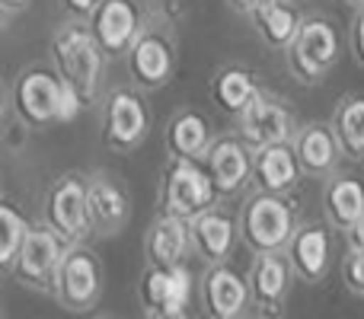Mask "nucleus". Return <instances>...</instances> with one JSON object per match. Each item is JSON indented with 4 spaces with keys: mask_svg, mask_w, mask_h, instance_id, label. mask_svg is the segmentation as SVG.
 I'll use <instances>...</instances> for the list:
<instances>
[{
    "mask_svg": "<svg viewBox=\"0 0 364 319\" xmlns=\"http://www.w3.org/2000/svg\"><path fill=\"white\" fill-rule=\"evenodd\" d=\"M90 32L106 58L128 55L132 45L144 36V10L138 0H106L90 16Z\"/></svg>",
    "mask_w": 364,
    "mask_h": 319,
    "instance_id": "11",
    "label": "nucleus"
},
{
    "mask_svg": "<svg viewBox=\"0 0 364 319\" xmlns=\"http://www.w3.org/2000/svg\"><path fill=\"white\" fill-rule=\"evenodd\" d=\"M329 252H333V233L323 224L297 227L294 239L288 246V262L294 275L307 284H320L329 271Z\"/></svg>",
    "mask_w": 364,
    "mask_h": 319,
    "instance_id": "17",
    "label": "nucleus"
},
{
    "mask_svg": "<svg viewBox=\"0 0 364 319\" xmlns=\"http://www.w3.org/2000/svg\"><path fill=\"white\" fill-rule=\"evenodd\" d=\"M252 19H256L259 38L275 51H288L304 26V13L294 0H269Z\"/></svg>",
    "mask_w": 364,
    "mask_h": 319,
    "instance_id": "25",
    "label": "nucleus"
},
{
    "mask_svg": "<svg viewBox=\"0 0 364 319\" xmlns=\"http://www.w3.org/2000/svg\"><path fill=\"white\" fill-rule=\"evenodd\" d=\"M291 147H294L304 175H320V179L333 175V169L339 166V157H342V144L329 121H307V125H301Z\"/></svg>",
    "mask_w": 364,
    "mask_h": 319,
    "instance_id": "20",
    "label": "nucleus"
},
{
    "mask_svg": "<svg viewBox=\"0 0 364 319\" xmlns=\"http://www.w3.org/2000/svg\"><path fill=\"white\" fill-rule=\"evenodd\" d=\"M252 303L250 281L230 265H208L201 275V307L208 319H240Z\"/></svg>",
    "mask_w": 364,
    "mask_h": 319,
    "instance_id": "13",
    "label": "nucleus"
},
{
    "mask_svg": "<svg viewBox=\"0 0 364 319\" xmlns=\"http://www.w3.org/2000/svg\"><path fill=\"white\" fill-rule=\"evenodd\" d=\"M211 125L198 109H182L166 125V151L173 160L201 163L211 151Z\"/></svg>",
    "mask_w": 364,
    "mask_h": 319,
    "instance_id": "23",
    "label": "nucleus"
},
{
    "mask_svg": "<svg viewBox=\"0 0 364 319\" xmlns=\"http://www.w3.org/2000/svg\"><path fill=\"white\" fill-rule=\"evenodd\" d=\"M64 256H68V243H64L48 224H36L29 230V237H26L23 249H19L16 262H13V269H10V275L16 278L26 291L51 294Z\"/></svg>",
    "mask_w": 364,
    "mask_h": 319,
    "instance_id": "6",
    "label": "nucleus"
},
{
    "mask_svg": "<svg viewBox=\"0 0 364 319\" xmlns=\"http://www.w3.org/2000/svg\"><path fill=\"white\" fill-rule=\"evenodd\" d=\"M297 131L301 125H297L294 112L269 93H259L250 102V109L240 115V138L246 141L252 153L275 144H294Z\"/></svg>",
    "mask_w": 364,
    "mask_h": 319,
    "instance_id": "9",
    "label": "nucleus"
},
{
    "mask_svg": "<svg viewBox=\"0 0 364 319\" xmlns=\"http://www.w3.org/2000/svg\"><path fill=\"white\" fill-rule=\"evenodd\" d=\"M29 230H32L29 220L13 207V201H4V205H0V265H4V271L13 269V262H16Z\"/></svg>",
    "mask_w": 364,
    "mask_h": 319,
    "instance_id": "28",
    "label": "nucleus"
},
{
    "mask_svg": "<svg viewBox=\"0 0 364 319\" xmlns=\"http://www.w3.org/2000/svg\"><path fill=\"white\" fill-rule=\"evenodd\" d=\"M323 211L333 230L352 233L364 217V182L355 175H333L323 188Z\"/></svg>",
    "mask_w": 364,
    "mask_h": 319,
    "instance_id": "24",
    "label": "nucleus"
},
{
    "mask_svg": "<svg viewBox=\"0 0 364 319\" xmlns=\"http://www.w3.org/2000/svg\"><path fill=\"white\" fill-rule=\"evenodd\" d=\"M333 131L342 144V153L346 157L361 160L364 157V96L358 93H348L336 102V112H333Z\"/></svg>",
    "mask_w": 364,
    "mask_h": 319,
    "instance_id": "27",
    "label": "nucleus"
},
{
    "mask_svg": "<svg viewBox=\"0 0 364 319\" xmlns=\"http://www.w3.org/2000/svg\"><path fill=\"white\" fill-rule=\"evenodd\" d=\"M237 233H240V220H233L230 211L214 205L211 211L198 214V217L192 220V249L198 252L208 265H224L233 249Z\"/></svg>",
    "mask_w": 364,
    "mask_h": 319,
    "instance_id": "21",
    "label": "nucleus"
},
{
    "mask_svg": "<svg viewBox=\"0 0 364 319\" xmlns=\"http://www.w3.org/2000/svg\"><path fill=\"white\" fill-rule=\"evenodd\" d=\"M346 237H348V249H364V217L352 233H346Z\"/></svg>",
    "mask_w": 364,
    "mask_h": 319,
    "instance_id": "34",
    "label": "nucleus"
},
{
    "mask_svg": "<svg viewBox=\"0 0 364 319\" xmlns=\"http://www.w3.org/2000/svg\"><path fill=\"white\" fill-rule=\"evenodd\" d=\"M45 224L68 246L87 243V237H93V227H90V175H58L55 185L45 195Z\"/></svg>",
    "mask_w": 364,
    "mask_h": 319,
    "instance_id": "3",
    "label": "nucleus"
},
{
    "mask_svg": "<svg viewBox=\"0 0 364 319\" xmlns=\"http://www.w3.org/2000/svg\"><path fill=\"white\" fill-rule=\"evenodd\" d=\"M144 319H192V316H188V310H186V313H164V310H147Z\"/></svg>",
    "mask_w": 364,
    "mask_h": 319,
    "instance_id": "35",
    "label": "nucleus"
},
{
    "mask_svg": "<svg viewBox=\"0 0 364 319\" xmlns=\"http://www.w3.org/2000/svg\"><path fill=\"white\" fill-rule=\"evenodd\" d=\"M246 281H250V291H252V303L259 307V319H282V307L291 294V281H294V269L288 262V252L256 256Z\"/></svg>",
    "mask_w": 364,
    "mask_h": 319,
    "instance_id": "12",
    "label": "nucleus"
},
{
    "mask_svg": "<svg viewBox=\"0 0 364 319\" xmlns=\"http://www.w3.org/2000/svg\"><path fill=\"white\" fill-rule=\"evenodd\" d=\"M227 4H230L233 10L240 13V16H256V13L262 10L269 0H227Z\"/></svg>",
    "mask_w": 364,
    "mask_h": 319,
    "instance_id": "32",
    "label": "nucleus"
},
{
    "mask_svg": "<svg viewBox=\"0 0 364 319\" xmlns=\"http://www.w3.org/2000/svg\"><path fill=\"white\" fill-rule=\"evenodd\" d=\"M100 319H119V316H100Z\"/></svg>",
    "mask_w": 364,
    "mask_h": 319,
    "instance_id": "37",
    "label": "nucleus"
},
{
    "mask_svg": "<svg viewBox=\"0 0 364 319\" xmlns=\"http://www.w3.org/2000/svg\"><path fill=\"white\" fill-rule=\"evenodd\" d=\"M32 0H0V10H4V16H16V13L29 10Z\"/></svg>",
    "mask_w": 364,
    "mask_h": 319,
    "instance_id": "33",
    "label": "nucleus"
},
{
    "mask_svg": "<svg viewBox=\"0 0 364 319\" xmlns=\"http://www.w3.org/2000/svg\"><path fill=\"white\" fill-rule=\"evenodd\" d=\"M297 233L294 207L284 201V195L256 192L246 198L240 211V237L252 256H272L288 252L291 239Z\"/></svg>",
    "mask_w": 364,
    "mask_h": 319,
    "instance_id": "2",
    "label": "nucleus"
},
{
    "mask_svg": "<svg viewBox=\"0 0 364 319\" xmlns=\"http://www.w3.org/2000/svg\"><path fill=\"white\" fill-rule=\"evenodd\" d=\"M342 281L355 297H364V249H348L342 262Z\"/></svg>",
    "mask_w": 364,
    "mask_h": 319,
    "instance_id": "29",
    "label": "nucleus"
},
{
    "mask_svg": "<svg viewBox=\"0 0 364 319\" xmlns=\"http://www.w3.org/2000/svg\"><path fill=\"white\" fill-rule=\"evenodd\" d=\"M51 58H55V70L77 96H80L83 109H90L100 99V80H102V48L90 26L64 23L51 38Z\"/></svg>",
    "mask_w": 364,
    "mask_h": 319,
    "instance_id": "1",
    "label": "nucleus"
},
{
    "mask_svg": "<svg viewBox=\"0 0 364 319\" xmlns=\"http://www.w3.org/2000/svg\"><path fill=\"white\" fill-rule=\"evenodd\" d=\"M262 93L252 77V70L240 67V64H230V67H220L218 74L211 77V99L220 112L227 115H243L250 109V102Z\"/></svg>",
    "mask_w": 364,
    "mask_h": 319,
    "instance_id": "26",
    "label": "nucleus"
},
{
    "mask_svg": "<svg viewBox=\"0 0 364 319\" xmlns=\"http://www.w3.org/2000/svg\"><path fill=\"white\" fill-rule=\"evenodd\" d=\"M214 182L201 163L173 160L160 179V214L192 224L198 214L214 207Z\"/></svg>",
    "mask_w": 364,
    "mask_h": 319,
    "instance_id": "4",
    "label": "nucleus"
},
{
    "mask_svg": "<svg viewBox=\"0 0 364 319\" xmlns=\"http://www.w3.org/2000/svg\"><path fill=\"white\" fill-rule=\"evenodd\" d=\"M352 55H355V61L364 67V6L355 13V19H352Z\"/></svg>",
    "mask_w": 364,
    "mask_h": 319,
    "instance_id": "31",
    "label": "nucleus"
},
{
    "mask_svg": "<svg viewBox=\"0 0 364 319\" xmlns=\"http://www.w3.org/2000/svg\"><path fill=\"white\" fill-rule=\"evenodd\" d=\"M348 4H364V0H348Z\"/></svg>",
    "mask_w": 364,
    "mask_h": 319,
    "instance_id": "36",
    "label": "nucleus"
},
{
    "mask_svg": "<svg viewBox=\"0 0 364 319\" xmlns=\"http://www.w3.org/2000/svg\"><path fill=\"white\" fill-rule=\"evenodd\" d=\"M240 319H246V316H240Z\"/></svg>",
    "mask_w": 364,
    "mask_h": 319,
    "instance_id": "39",
    "label": "nucleus"
},
{
    "mask_svg": "<svg viewBox=\"0 0 364 319\" xmlns=\"http://www.w3.org/2000/svg\"><path fill=\"white\" fill-rule=\"evenodd\" d=\"M284 58H288V70L301 83H320L339 61V36L333 23L323 16H307Z\"/></svg>",
    "mask_w": 364,
    "mask_h": 319,
    "instance_id": "7",
    "label": "nucleus"
},
{
    "mask_svg": "<svg viewBox=\"0 0 364 319\" xmlns=\"http://www.w3.org/2000/svg\"><path fill=\"white\" fill-rule=\"evenodd\" d=\"M173 4H182V0H173Z\"/></svg>",
    "mask_w": 364,
    "mask_h": 319,
    "instance_id": "38",
    "label": "nucleus"
},
{
    "mask_svg": "<svg viewBox=\"0 0 364 319\" xmlns=\"http://www.w3.org/2000/svg\"><path fill=\"white\" fill-rule=\"evenodd\" d=\"M106 0H61V6L70 13L74 19H90Z\"/></svg>",
    "mask_w": 364,
    "mask_h": 319,
    "instance_id": "30",
    "label": "nucleus"
},
{
    "mask_svg": "<svg viewBox=\"0 0 364 319\" xmlns=\"http://www.w3.org/2000/svg\"><path fill=\"white\" fill-rule=\"evenodd\" d=\"M64 80L58 70L29 67L13 83V112L26 128H48L61 121Z\"/></svg>",
    "mask_w": 364,
    "mask_h": 319,
    "instance_id": "8",
    "label": "nucleus"
},
{
    "mask_svg": "<svg viewBox=\"0 0 364 319\" xmlns=\"http://www.w3.org/2000/svg\"><path fill=\"white\" fill-rule=\"evenodd\" d=\"M141 301L147 310H164V313H186L192 301V275L188 269H154L147 265L141 275Z\"/></svg>",
    "mask_w": 364,
    "mask_h": 319,
    "instance_id": "18",
    "label": "nucleus"
},
{
    "mask_svg": "<svg viewBox=\"0 0 364 319\" xmlns=\"http://www.w3.org/2000/svg\"><path fill=\"white\" fill-rule=\"evenodd\" d=\"M151 115L134 90H112L102 106V141L109 151L128 153L147 138Z\"/></svg>",
    "mask_w": 364,
    "mask_h": 319,
    "instance_id": "10",
    "label": "nucleus"
},
{
    "mask_svg": "<svg viewBox=\"0 0 364 319\" xmlns=\"http://www.w3.org/2000/svg\"><path fill=\"white\" fill-rule=\"evenodd\" d=\"M132 220V198L109 175H90V227L93 237H115Z\"/></svg>",
    "mask_w": 364,
    "mask_h": 319,
    "instance_id": "16",
    "label": "nucleus"
},
{
    "mask_svg": "<svg viewBox=\"0 0 364 319\" xmlns=\"http://www.w3.org/2000/svg\"><path fill=\"white\" fill-rule=\"evenodd\" d=\"M301 175H304V169L297 163V153L291 144L262 147V151L252 153V179H256L259 192L288 195L301 182Z\"/></svg>",
    "mask_w": 364,
    "mask_h": 319,
    "instance_id": "22",
    "label": "nucleus"
},
{
    "mask_svg": "<svg viewBox=\"0 0 364 319\" xmlns=\"http://www.w3.org/2000/svg\"><path fill=\"white\" fill-rule=\"evenodd\" d=\"M192 249V224L160 214L144 237V256L154 269H182Z\"/></svg>",
    "mask_w": 364,
    "mask_h": 319,
    "instance_id": "19",
    "label": "nucleus"
},
{
    "mask_svg": "<svg viewBox=\"0 0 364 319\" xmlns=\"http://www.w3.org/2000/svg\"><path fill=\"white\" fill-rule=\"evenodd\" d=\"M205 169L214 182L218 198H230L252 179V151L240 134H224L208 151Z\"/></svg>",
    "mask_w": 364,
    "mask_h": 319,
    "instance_id": "15",
    "label": "nucleus"
},
{
    "mask_svg": "<svg viewBox=\"0 0 364 319\" xmlns=\"http://www.w3.org/2000/svg\"><path fill=\"white\" fill-rule=\"evenodd\" d=\"M128 74L141 90H160L176 74V48L164 32L144 29V36L128 51Z\"/></svg>",
    "mask_w": 364,
    "mask_h": 319,
    "instance_id": "14",
    "label": "nucleus"
},
{
    "mask_svg": "<svg viewBox=\"0 0 364 319\" xmlns=\"http://www.w3.org/2000/svg\"><path fill=\"white\" fill-rule=\"evenodd\" d=\"M51 297L58 301V307H64L68 313H87L100 303L102 297V262L87 243L68 246L61 269L55 278V291Z\"/></svg>",
    "mask_w": 364,
    "mask_h": 319,
    "instance_id": "5",
    "label": "nucleus"
}]
</instances>
